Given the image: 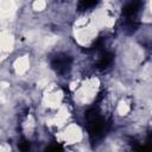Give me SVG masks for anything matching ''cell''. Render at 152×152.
Listing matches in <instances>:
<instances>
[{"label": "cell", "instance_id": "6da1fadb", "mask_svg": "<svg viewBox=\"0 0 152 152\" xmlns=\"http://www.w3.org/2000/svg\"><path fill=\"white\" fill-rule=\"evenodd\" d=\"M72 59L65 53H57L51 59V66L58 74H66L71 68Z\"/></svg>", "mask_w": 152, "mask_h": 152}, {"label": "cell", "instance_id": "7a4b0ae2", "mask_svg": "<svg viewBox=\"0 0 152 152\" xmlns=\"http://www.w3.org/2000/svg\"><path fill=\"white\" fill-rule=\"evenodd\" d=\"M141 2L139 1H133V2H128L125 7H124V14L126 15L127 19H133L135 17V14L139 11Z\"/></svg>", "mask_w": 152, "mask_h": 152}, {"label": "cell", "instance_id": "3957f363", "mask_svg": "<svg viewBox=\"0 0 152 152\" xmlns=\"http://www.w3.org/2000/svg\"><path fill=\"white\" fill-rule=\"evenodd\" d=\"M112 62H113V53H110L108 51H104V52H102L101 57L99 58L96 65H97L99 69H106L107 66H109L112 64Z\"/></svg>", "mask_w": 152, "mask_h": 152}, {"label": "cell", "instance_id": "277c9868", "mask_svg": "<svg viewBox=\"0 0 152 152\" xmlns=\"http://www.w3.org/2000/svg\"><path fill=\"white\" fill-rule=\"evenodd\" d=\"M96 5H97L96 1H81V2L78 4V8H80L81 11H86V10L91 8V7H95Z\"/></svg>", "mask_w": 152, "mask_h": 152}, {"label": "cell", "instance_id": "5b68a950", "mask_svg": "<svg viewBox=\"0 0 152 152\" xmlns=\"http://www.w3.org/2000/svg\"><path fill=\"white\" fill-rule=\"evenodd\" d=\"M18 147L21 152H30V142L25 139H21L18 144Z\"/></svg>", "mask_w": 152, "mask_h": 152}, {"label": "cell", "instance_id": "8992f818", "mask_svg": "<svg viewBox=\"0 0 152 152\" xmlns=\"http://www.w3.org/2000/svg\"><path fill=\"white\" fill-rule=\"evenodd\" d=\"M45 152H62V148L58 145H52L45 150Z\"/></svg>", "mask_w": 152, "mask_h": 152}]
</instances>
